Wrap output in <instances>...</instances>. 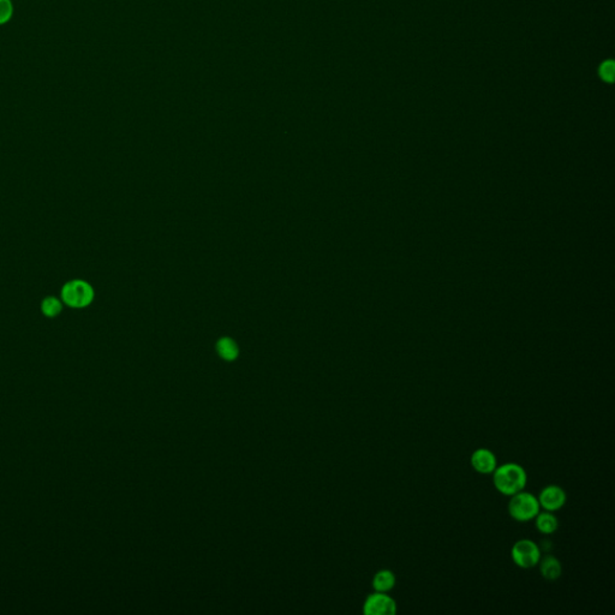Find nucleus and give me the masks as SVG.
<instances>
[{"label": "nucleus", "instance_id": "f257e3e1", "mask_svg": "<svg viewBox=\"0 0 615 615\" xmlns=\"http://www.w3.org/2000/svg\"><path fill=\"white\" fill-rule=\"evenodd\" d=\"M492 475L495 490L506 496H512L526 490L528 483L526 469L517 462H506L496 467Z\"/></svg>", "mask_w": 615, "mask_h": 615}, {"label": "nucleus", "instance_id": "f03ea898", "mask_svg": "<svg viewBox=\"0 0 615 615\" xmlns=\"http://www.w3.org/2000/svg\"><path fill=\"white\" fill-rule=\"evenodd\" d=\"M541 511L539 500L529 492L521 490L519 493L512 495L508 503V514L516 521L526 523L532 521Z\"/></svg>", "mask_w": 615, "mask_h": 615}, {"label": "nucleus", "instance_id": "7ed1b4c3", "mask_svg": "<svg viewBox=\"0 0 615 615\" xmlns=\"http://www.w3.org/2000/svg\"><path fill=\"white\" fill-rule=\"evenodd\" d=\"M94 300V290L83 280H71L62 288V301L71 308H86Z\"/></svg>", "mask_w": 615, "mask_h": 615}, {"label": "nucleus", "instance_id": "20e7f679", "mask_svg": "<svg viewBox=\"0 0 615 615\" xmlns=\"http://www.w3.org/2000/svg\"><path fill=\"white\" fill-rule=\"evenodd\" d=\"M511 557L514 564L521 569L528 570L539 565L541 560V549L531 539H524L517 541L511 549Z\"/></svg>", "mask_w": 615, "mask_h": 615}, {"label": "nucleus", "instance_id": "39448f33", "mask_svg": "<svg viewBox=\"0 0 615 615\" xmlns=\"http://www.w3.org/2000/svg\"><path fill=\"white\" fill-rule=\"evenodd\" d=\"M397 611V601L387 593L375 591L369 595L363 605V613L367 615H393Z\"/></svg>", "mask_w": 615, "mask_h": 615}, {"label": "nucleus", "instance_id": "423d86ee", "mask_svg": "<svg viewBox=\"0 0 615 615\" xmlns=\"http://www.w3.org/2000/svg\"><path fill=\"white\" fill-rule=\"evenodd\" d=\"M539 508H544L548 512H557L560 508L565 506L567 501V495L565 490L559 485H551L544 487L541 490L539 498Z\"/></svg>", "mask_w": 615, "mask_h": 615}, {"label": "nucleus", "instance_id": "0eeeda50", "mask_svg": "<svg viewBox=\"0 0 615 615\" xmlns=\"http://www.w3.org/2000/svg\"><path fill=\"white\" fill-rule=\"evenodd\" d=\"M471 467L480 475H492L498 467L495 454L488 449H478L471 454Z\"/></svg>", "mask_w": 615, "mask_h": 615}, {"label": "nucleus", "instance_id": "6e6552de", "mask_svg": "<svg viewBox=\"0 0 615 615\" xmlns=\"http://www.w3.org/2000/svg\"><path fill=\"white\" fill-rule=\"evenodd\" d=\"M539 564L541 575L544 580L554 582L562 577V562H559L557 557H553V555H546L544 559L541 557Z\"/></svg>", "mask_w": 615, "mask_h": 615}, {"label": "nucleus", "instance_id": "1a4fd4ad", "mask_svg": "<svg viewBox=\"0 0 615 615\" xmlns=\"http://www.w3.org/2000/svg\"><path fill=\"white\" fill-rule=\"evenodd\" d=\"M534 521L536 529L541 534H554L557 531V528H559V521H557V518L554 514V512H548V511L541 512L539 511V514L535 517Z\"/></svg>", "mask_w": 615, "mask_h": 615}, {"label": "nucleus", "instance_id": "9d476101", "mask_svg": "<svg viewBox=\"0 0 615 615\" xmlns=\"http://www.w3.org/2000/svg\"><path fill=\"white\" fill-rule=\"evenodd\" d=\"M397 583V577L391 570H381L374 575L373 588L377 593H388L393 590Z\"/></svg>", "mask_w": 615, "mask_h": 615}, {"label": "nucleus", "instance_id": "9b49d317", "mask_svg": "<svg viewBox=\"0 0 615 615\" xmlns=\"http://www.w3.org/2000/svg\"><path fill=\"white\" fill-rule=\"evenodd\" d=\"M216 350L226 361H234L239 357V346L229 338L220 339L216 344Z\"/></svg>", "mask_w": 615, "mask_h": 615}, {"label": "nucleus", "instance_id": "f8f14e48", "mask_svg": "<svg viewBox=\"0 0 615 615\" xmlns=\"http://www.w3.org/2000/svg\"><path fill=\"white\" fill-rule=\"evenodd\" d=\"M63 306L62 302L59 301L57 297L50 296L46 297L45 300L41 303V310L47 318H55L62 313Z\"/></svg>", "mask_w": 615, "mask_h": 615}, {"label": "nucleus", "instance_id": "ddd939ff", "mask_svg": "<svg viewBox=\"0 0 615 615\" xmlns=\"http://www.w3.org/2000/svg\"><path fill=\"white\" fill-rule=\"evenodd\" d=\"M14 11L12 0H0V26H4L12 19Z\"/></svg>", "mask_w": 615, "mask_h": 615}, {"label": "nucleus", "instance_id": "4468645a", "mask_svg": "<svg viewBox=\"0 0 615 615\" xmlns=\"http://www.w3.org/2000/svg\"><path fill=\"white\" fill-rule=\"evenodd\" d=\"M614 62L613 60H606L600 65L598 69V75L601 77V80L608 83L614 81Z\"/></svg>", "mask_w": 615, "mask_h": 615}]
</instances>
